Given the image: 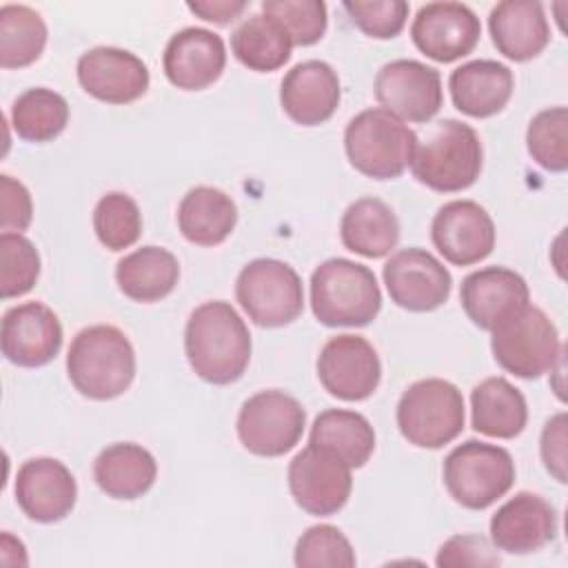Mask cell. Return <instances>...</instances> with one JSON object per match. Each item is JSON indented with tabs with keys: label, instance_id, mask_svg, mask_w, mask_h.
Listing matches in <instances>:
<instances>
[{
	"label": "cell",
	"instance_id": "1",
	"mask_svg": "<svg viewBox=\"0 0 568 568\" xmlns=\"http://www.w3.org/2000/svg\"><path fill=\"white\" fill-rule=\"evenodd\" d=\"M251 333L229 302H204L186 320V359L193 373L209 384L237 382L251 362Z\"/></svg>",
	"mask_w": 568,
	"mask_h": 568
},
{
	"label": "cell",
	"instance_id": "22",
	"mask_svg": "<svg viewBox=\"0 0 568 568\" xmlns=\"http://www.w3.org/2000/svg\"><path fill=\"white\" fill-rule=\"evenodd\" d=\"M162 67L173 87L202 91L211 87L226 67L224 40L209 29L186 27L166 42Z\"/></svg>",
	"mask_w": 568,
	"mask_h": 568
},
{
	"label": "cell",
	"instance_id": "28",
	"mask_svg": "<svg viewBox=\"0 0 568 568\" xmlns=\"http://www.w3.org/2000/svg\"><path fill=\"white\" fill-rule=\"evenodd\" d=\"M180 280L178 257L162 246H142L124 255L115 266L118 288L133 302L151 304L173 293Z\"/></svg>",
	"mask_w": 568,
	"mask_h": 568
},
{
	"label": "cell",
	"instance_id": "7",
	"mask_svg": "<svg viewBox=\"0 0 568 568\" xmlns=\"http://www.w3.org/2000/svg\"><path fill=\"white\" fill-rule=\"evenodd\" d=\"M515 481V462L497 444L468 439L444 459V484L450 497L470 510H484L504 497Z\"/></svg>",
	"mask_w": 568,
	"mask_h": 568
},
{
	"label": "cell",
	"instance_id": "29",
	"mask_svg": "<svg viewBox=\"0 0 568 568\" xmlns=\"http://www.w3.org/2000/svg\"><path fill=\"white\" fill-rule=\"evenodd\" d=\"M342 244L362 257H384L399 242V222L393 209L377 197L355 200L339 222Z\"/></svg>",
	"mask_w": 568,
	"mask_h": 568
},
{
	"label": "cell",
	"instance_id": "3",
	"mask_svg": "<svg viewBox=\"0 0 568 568\" xmlns=\"http://www.w3.org/2000/svg\"><path fill=\"white\" fill-rule=\"evenodd\" d=\"M484 166V149L477 131L459 120L437 122L410 160L413 178L439 193H457L473 186Z\"/></svg>",
	"mask_w": 568,
	"mask_h": 568
},
{
	"label": "cell",
	"instance_id": "11",
	"mask_svg": "<svg viewBox=\"0 0 568 568\" xmlns=\"http://www.w3.org/2000/svg\"><path fill=\"white\" fill-rule=\"evenodd\" d=\"M288 488L302 510L331 517L351 497V466L333 450L308 442L288 464Z\"/></svg>",
	"mask_w": 568,
	"mask_h": 568
},
{
	"label": "cell",
	"instance_id": "31",
	"mask_svg": "<svg viewBox=\"0 0 568 568\" xmlns=\"http://www.w3.org/2000/svg\"><path fill=\"white\" fill-rule=\"evenodd\" d=\"M308 442L333 450L351 468H362L375 450V430L371 422L355 410L328 408L315 417Z\"/></svg>",
	"mask_w": 568,
	"mask_h": 568
},
{
	"label": "cell",
	"instance_id": "39",
	"mask_svg": "<svg viewBox=\"0 0 568 568\" xmlns=\"http://www.w3.org/2000/svg\"><path fill=\"white\" fill-rule=\"evenodd\" d=\"M262 11L284 27L293 47H311L326 31V4L322 0H264Z\"/></svg>",
	"mask_w": 568,
	"mask_h": 568
},
{
	"label": "cell",
	"instance_id": "16",
	"mask_svg": "<svg viewBox=\"0 0 568 568\" xmlns=\"http://www.w3.org/2000/svg\"><path fill=\"white\" fill-rule=\"evenodd\" d=\"M479 36V18L462 2H428L419 7L410 24L415 47L426 58L444 64L473 53Z\"/></svg>",
	"mask_w": 568,
	"mask_h": 568
},
{
	"label": "cell",
	"instance_id": "37",
	"mask_svg": "<svg viewBox=\"0 0 568 568\" xmlns=\"http://www.w3.org/2000/svg\"><path fill=\"white\" fill-rule=\"evenodd\" d=\"M40 277V255L22 233L0 235V295L2 300L29 293Z\"/></svg>",
	"mask_w": 568,
	"mask_h": 568
},
{
	"label": "cell",
	"instance_id": "24",
	"mask_svg": "<svg viewBox=\"0 0 568 568\" xmlns=\"http://www.w3.org/2000/svg\"><path fill=\"white\" fill-rule=\"evenodd\" d=\"M493 44L515 62L537 58L550 42V27L544 7L532 0H504L488 16Z\"/></svg>",
	"mask_w": 568,
	"mask_h": 568
},
{
	"label": "cell",
	"instance_id": "10",
	"mask_svg": "<svg viewBox=\"0 0 568 568\" xmlns=\"http://www.w3.org/2000/svg\"><path fill=\"white\" fill-rule=\"evenodd\" d=\"M306 426L304 406L284 390H260L237 415V437L257 457H280L295 448Z\"/></svg>",
	"mask_w": 568,
	"mask_h": 568
},
{
	"label": "cell",
	"instance_id": "21",
	"mask_svg": "<svg viewBox=\"0 0 568 568\" xmlns=\"http://www.w3.org/2000/svg\"><path fill=\"white\" fill-rule=\"evenodd\" d=\"M530 300L526 280L506 266H486L473 271L462 280L459 302L468 320L493 331L515 313H519Z\"/></svg>",
	"mask_w": 568,
	"mask_h": 568
},
{
	"label": "cell",
	"instance_id": "4",
	"mask_svg": "<svg viewBox=\"0 0 568 568\" xmlns=\"http://www.w3.org/2000/svg\"><path fill=\"white\" fill-rule=\"evenodd\" d=\"M311 308L324 326H366L382 308L375 273L346 257L322 262L311 275Z\"/></svg>",
	"mask_w": 568,
	"mask_h": 568
},
{
	"label": "cell",
	"instance_id": "12",
	"mask_svg": "<svg viewBox=\"0 0 568 568\" xmlns=\"http://www.w3.org/2000/svg\"><path fill=\"white\" fill-rule=\"evenodd\" d=\"M375 100L399 120L428 122L444 102L442 75L419 60H390L375 75Z\"/></svg>",
	"mask_w": 568,
	"mask_h": 568
},
{
	"label": "cell",
	"instance_id": "36",
	"mask_svg": "<svg viewBox=\"0 0 568 568\" xmlns=\"http://www.w3.org/2000/svg\"><path fill=\"white\" fill-rule=\"evenodd\" d=\"M530 158L546 171L561 173L568 169V109L550 106L539 111L526 131Z\"/></svg>",
	"mask_w": 568,
	"mask_h": 568
},
{
	"label": "cell",
	"instance_id": "23",
	"mask_svg": "<svg viewBox=\"0 0 568 568\" xmlns=\"http://www.w3.org/2000/svg\"><path fill=\"white\" fill-rule=\"evenodd\" d=\"M339 95V78L324 60L295 64L280 87V104L284 113L302 126L324 124L335 113Z\"/></svg>",
	"mask_w": 568,
	"mask_h": 568
},
{
	"label": "cell",
	"instance_id": "27",
	"mask_svg": "<svg viewBox=\"0 0 568 568\" xmlns=\"http://www.w3.org/2000/svg\"><path fill=\"white\" fill-rule=\"evenodd\" d=\"M528 422L526 397L506 377H488L470 393V424L477 433L497 439L517 437Z\"/></svg>",
	"mask_w": 568,
	"mask_h": 568
},
{
	"label": "cell",
	"instance_id": "40",
	"mask_svg": "<svg viewBox=\"0 0 568 568\" xmlns=\"http://www.w3.org/2000/svg\"><path fill=\"white\" fill-rule=\"evenodd\" d=\"M342 7L362 33L377 40L399 36L408 18L404 0H344Z\"/></svg>",
	"mask_w": 568,
	"mask_h": 568
},
{
	"label": "cell",
	"instance_id": "15",
	"mask_svg": "<svg viewBox=\"0 0 568 568\" xmlns=\"http://www.w3.org/2000/svg\"><path fill=\"white\" fill-rule=\"evenodd\" d=\"M430 240L446 262L470 266L493 253L495 224L481 204L473 200H453L435 213Z\"/></svg>",
	"mask_w": 568,
	"mask_h": 568
},
{
	"label": "cell",
	"instance_id": "26",
	"mask_svg": "<svg viewBox=\"0 0 568 568\" xmlns=\"http://www.w3.org/2000/svg\"><path fill=\"white\" fill-rule=\"evenodd\" d=\"M158 477L155 457L140 444L120 442L106 446L93 462V479L113 499H138L151 490Z\"/></svg>",
	"mask_w": 568,
	"mask_h": 568
},
{
	"label": "cell",
	"instance_id": "5",
	"mask_svg": "<svg viewBox=\"0 0 568 568\" xmlns=\"http://www.w3.org/2000/svg\"><path fill=\"white\" fill-rule=\"evenodd\" d=\"M417 133L386 109L357 113L344 131L346 158L355 171L373 180L399 178L410 166Z\"/></svg>",
	"mask_w": 568,
	"mask_h": 568
},
{
	"label": "cell",
	"instance_id": "8",
	"mask_svg": "<svg viewBox=\"0 0 568 568\" xmlns=\"http://www.w3.org/2000/svg\"><path fill=\"white\" fill-rule=\"evenodd\" d=\"M490 333L495 362L524 379H537L552 371L564 355L557 326L539 306L526 304Z\"/></svg>",
	"mask_w": 568,
	"mask_h": 568
},
{
	"label": "cell",
	"instance_id": "25",
	"mask_svg": "<svg viewBox=\"0 0 568 568\" xmlns=\"http://www.w3.org/2000/svg\"><path fill=\"white\" fill-rule=\"evenodd\" d=\"M448 89L457 111L470 118H490L508 104L515 75L497 60H470L450 73Z\"/></svg>",
	"mask_w": 568,
	"mask_h": 568
},
{
	"label": "cell",
	"instance_id": "44",
	"mask_svg": "<svg viewBox=\"0 0 568 568\" xmlns=\"http://www.w3.org/2000/svg\"><path fill=\"white\" fill-rule=\"evenodd\" d=\"M186 7L191 13L200 16L206 22L229 24L244 13L248 2L246 0H195V2H186Z\"/></svg>",
	"mask_w": 568,
	"mask_h": 568
},
{
	"label": "cell",
	"instance_id": "14",
	"mask_svg": "<svg viewBox=\"0 0 568 568\" xmlns=\"http://www.w3.org/2000/svg\"><path fill=\"white\" fill-rule=\"evenodd\" d=\"M317 377L337 399L362 402L371 397L382 379V364L373 344L362 335L331 337L317 357Z\"/></svg>",
	"mask_w": 568,
	"mask_h": 568
},
{
	"label": "cell",
	"instance_id": "38",
	"mask_svg": "<svg viewBox=\"0 0 568 568\" xmlns=\"http://www.w3.org/2000/svg\"><path fill=\"white\" fill-rule=\"evenodd\" d=\"M293 561L297 568H353L357 557L337 526L317 524L306 528L297 539Z\"/></svg>",
	"mask_w": 568,
	"mask_h": 568
},
{
	"label": "cell",
	"instance_id": "32",
	"mask_svg": "<svg viewBox=\"0 0 568 568\" xmlns=\"http://www.w3.org/2000/svg\"><path fill=\"white\" fill-rule=\"evenodd\" d=\"M293 42L284 27L266 13H253L231 33L233 55L251 71L271 73L291 58Z\"/></svg>",
	"mask_w": 568,
	"mask_h": 568
},
{
	"label": "cell",
	"instance_id": "19",
	"mask_svg": "<svg viewBox=\"0 0 568 568\" xmlns=\"http://www.w3.org/2000/svg\"><path fill=\"white\" fill-rule=\"evenodd\" d=\"M557 510L541 495L521 490L490 517V539L497 550L530 555L557 537Z\"/></svg>",
	"mask_w": 568,
	"mask_h": 568
},
{
	"label": "cell",
	"instance_id": "2",
	"mask_svg": "<svg viewBox=\"0 0 568 568\" xmlns=\"http://www.w3.org/2000/svg\"><path fill=\"white\" fill-rule=\"evenodd\" d=\"M67 373L80 395L106 402L129 390L135 377V351L120 328L87 326L71 339Z\"/></svg>",
	"mask_w": 568,
	"mask_h": 568
},
{
	"label": "cell",
	"instance_id": "30",
	"mask_svg": "<svg viewBox=\"0 0 568 568\" xmlns=\"http://www.w3.org/2000/svg\"><path fill=\"white\" fill-rule=\"evenodd\" d=\"M237 224V206L220 189L195 186L178 206V226L182 235L197 246L222 244Z\"/></svg>",
	"mask_w": 568,
	"mask_h": 568
},
{
	"label": "cell",
	"instance_id": "18",
	"mask_svg": "<svg viewBox=\"0 0 568 568\" xmlns=\"http://www.w3.org/2000/svg\"><path fill=\"white\" fill-rule=\"evenodd\" d=\"M80 87L100 102L129 104L149 89V69L131 51L118 47H95L78 60Z\"/></svg>",
	"mask_w": 568,
	"mask_h": 568
},
{
	"label": "cell",
	"instance_id": "42",
	"mask_svg": "<svg viewBox=\"0 0 568 568\" xmlns=\"http://www.w3.org/2000/svg\"><path fill=\"white\" fill-rule=\"evenodd\" d=\"M0 200H2V233H22L31 224L33 204L27 186L11 175H0Z\"/></svg>",
	"mask_w": 568,
	"mask_h": 568
},
{
	"label": "cell",
	"instance_id": "9",
	"mask_svg": "<svg viewBox=\"0 0 568 568\" xmlns=\"http://www.w3.org/2000/svg\"><path fill=\"white\" fill-rule=\"evenodd\" d=\"M235 297L248 320L264 328L286 326L304 311V288L297 271L273 257H257L240 271Z\"/></svg>",
	"mask_w": 568,
	"mask_h": 568
},
{
	"label": "cell",
	"instance_id": "34",
	"mask_svg": "<svg viewBox=\"0 0 568 568\" xmlns=\"http://www.w3.org/2000/svg\"><path fill=\"white\" fill-rule=\"evenodd\" d=\"M69 122L67 100L47 87L20 93L11 106V126L27 142H51Z\"/></svg>",
	"mask_w": 568,
	"mask_h": 568
},
{
	"label": "cell",
	"instance_id": "33",
	"mask_svg": "<svg viewBox=\"0 0 568 568\" xmlns=\"http://www.w3.org/2000/svg\"><path fill=\"white\" fill-rule=\"evenodd\" d=\"M47 44L42 16L27 4L0 7V67L22 69L36 62Z\"/></svg>",
	"mask_w": 568,
	"mask_h": 568
},
{
	"label": "cell",
	"instance_id": "6",
	"mask_svg": "<svg viewBox=\"0 0 568 568\" xmlns=\"http://www.w3.org/2000/svg\"><path fill=\"white\" fill-rule=\"evenodd\" d=\"M462 390L439 377L410 384L397 402V426L404 439L419 448H442L464 430Z\"/></svg>",
	"mask_w": 568,
	"mask_h": 568
},
{
	"label": "cell",
	"instance_id": "41",
	"mask_svg": "<svg viewBox=\"0 0 568 568\" xmlns=\"http://www.w3.org/2000/svg\"><path fill=\"white\" fill-rule=\"evenodd\" d=\"M499 555L481 535H455L437 550V566H499Z\"/></svg>",
	"mask_w": 568,
	"mask_h": 568
},
{
	"label": "cell",
	"instance_id": "43",
	"mask_svg": "<svg viewBox=\"0 0 568 568\" xmlns=\"http://www.w3.org/2000/svg\"><path fill=\"white\" fill-rule=\"evenodd\" d=\"M566 413L552 415L541 430V459L546 470L559 481L566 484Z\"/></svg>",
	"mask_w": 568,
	"mask_h": 568
},
{
	"label": "cell",
	"instance_id": "35",
	"mask_svg": "<svg viewBox=\"0 0 568 568\" xmlns=\"http://www.w3.org/2000/svg\"><path fill=\"white\" fill-rule=\"evenodd\" d=\"M93 231L100 244L109 251L133 246L142 235V213L138 202L122 191L102 195L93 209Z\"/></svg>",
	"mask_w": 568,
	"mask_h": 568
},
{
	"label": "cell",
	"instance_id": "13",
	"mask_svg": "<svg viewBox=\"0 0 568 568\" xmlns=\"http://www.w3.org/2000/svg\"><path fill=\"white\" fill-rule=\"evenodd\" d=\"M390 300L406 311L428 313L439 308L453 288L448 268L426 248L410 246L393 253L382 271Z\"/></svg>",
	"mask_w": 568,
	"mask_h": 568
},
{
	"label": "cell",
	"instance_id": "17",
	"mask_svg": "<svg viewBox=\"0 0 568 568\" xmlns=\"http://www.w3.org/2000/svg\"><path fill=\"white\" fill-rule=\"evenodd\" d=\"M2 355L24 368H38L55 359L62 348V324L42 302L11 306L0 326Z\"/></svg>",
	"mask_w": 568,
	"mask_h": 568
},
{
	"label": "cell",
	"instance_id": "20",
	"mask_svg": "<svg viewBox=\"0 0 568 568\" xmlns=\"http://www.w3.org/2000/svg\"><path fill=\"white\" fill-rule=\"evenodd\" d=\"M78 499L71 470L53 457L27 459L16 475V501L20 510L40 524L64 519Z\"/></svg>",
	"mask_w": 568,
	"mask_h": 568
}]
</instances>
